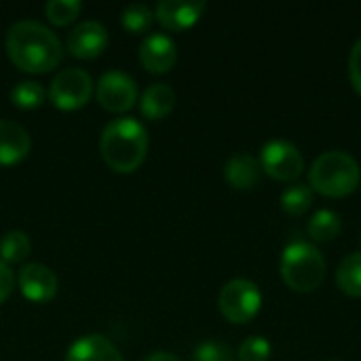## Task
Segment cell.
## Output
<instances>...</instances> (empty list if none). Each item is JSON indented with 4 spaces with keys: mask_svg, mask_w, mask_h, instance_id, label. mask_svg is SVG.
<instances>
[{
    "mask_svg": "<svg viewBox=\"0 0 361 361\" xmlns=\"http://www.w3.org/2000/svg\"><path fill=\"white\" fill-rule=\"evenodd\" d=\"M66 361H125L121 351L102 334H87L74 341L66 353Z\"/></svg>",
    "mask_w": 361,
    "mask_h": 361,
    "instance_id": "5bb4252c",
    "label": "cell"
},
{
    "mask_svg": "<svg viewBox=\"0 0 361 361\" xmlns=\"http://www.w3.org/2000/svg\"><path fill=\"white\" fill-rule=\"evenodd\" d=\"M336 286L343 294L361 298V252H353L336 269Z\"/></svg>",
    "mask_w": 361,
    "mask_h": 361,
    "instance_id": "ac0fdd59",
    "label": "cell"
},
{
    "mask_svg": "<svg viewBox=\"0 0 361 361\" xmlns=\"http://www.w3.org/2000/svg\"><path fill=\"white\" fill-rule=\"evenodd\" d=\"M32 137L23 125L15 121H0V165H15L27 157Z\"/></svg>",
    "mask_w": 361,
    "mask_h": 361,
    "instance_id": "4fadbf2b",
    "label": "cell"
},
{
    "mask_svg": "<svg viewBox=\"0 0 361 361\" xmlns=\"http://www.w3.org/2000/svg\"><path fill=\"white\" fill-rule=\"evenodd\" d=\"M218 307L231 324H247L258 315L262 307L260 288L250 279H231L220 290Z\"/></svg>",
    "mask_w": 361,
    "mask_h": 361,
    "instance_id": "5b68a950",
    "label": "cell"
},
{
    "mask_svg": "<svg viewBox=\"0 0 361 361\" xmlns=\"http://www.w3.org/2000/svg\"><path fill=\"white\" fill-rule=\"evenodd\" d=\"M108 47V30L95 19H85L68 34V53L78 59H93Z\"/></svg>",
    "mask_w": 361,
    "mask_h": 361,
    "instance_id": "9c48e42d",
    "label": "cell"
},
{
    "mask_svg": "<svg viewBox=\"0 0 361 361\" xmlns=\"http://www.w3.org/2000/svg\"><path fill=\"white\" fill-rule=\"evenodd\" d=\"M260 176H262L260 161L247 152H239L231 157L224 165V180L237 190L254 188L260 182Z\"/></svg>",
    "mask_w": 361,
    "mask_h": 361,
    "instance_id": "9a60e30c",
    "label": "cell"
},
{
    "mask_svg": "<svg viewBox=\"0 0 361 361\" xmlns=\"http://www.w3.org/2000/svg\"><path fill=\"white\" fill-rule=\"evenodd\" d=\"M361 180L357 159L345 150L322 152L309 169V186L324 197L343 199L351 195Z\"/></svg>",
    "mask_w": 361,
    "mask_h": 361,
    "instance_id": "3957f363",
    "label": "cell"
},
{
    "mask_svg": "<svg viewBox=\"0 0 361 361\" xmlns=\"http://www.w3.org/2000/svg\"><path fill=\"white\" fill-rule=\"evenodd\" d=\"M235 353L226 343L205 341L195 349V361H235Z\"/></svg>",
    "mask_w": 361,
    "mask_h": 361,
    "instance_id": "d4e9b609",
    "label": "cell"
},
{
    "mask_svg": "<svg viewBox=\"0 0 361 361\" xmlns=\"http://www.w3.org/2000/svg\"><path fill=\"white\" fill-rule=\"evenodd\" d=\"M326 269L328 264L324 254L311 241H302V239L292 241L283 250L279 262V273L286 286L302 294L315 292L324 283Z\"/></svg>",
    "mask_w": 361,
    "mask_h": 361,
    "instance_id": "277c9868",
    "label": "cell"
},
{
    "mask_svg": "<svg viewBox=\"0 0 361 361\" xmlns=\"http://www.w3.org/2000/svg\"><path fill=\"white\" fill-rule=\"evenodd\" d=\"M173 106H176V91L167 82H152L140 99V110L150 121L165 118L173 110Z\"/></svg>",
    "mask_w": 361,
    "mask_h": 361,
    "instance_id": "2e32d148",
    "label": "cell"
},
{
    "mask_svg": "<svg viewBox=\"0 0 361 361\" xmlns=\"http://www.w3.org/2000/svg\"><path fill=\"white\" fill-rule=\"evenodd\" d=\"M6 53L11 61L30 74H44L59 66L63 57V44L42 23L23 19L6 32Z\"/></svg>",
    "mask_w": 361,
    "mask_h": 361,
    "instance_id": "6da1fadb",
    "label": "cell"
},
{
    "mask_svg": "<svg viewBox=\"0 0 361 361\" xmlns=\"http://www.w3.org/2000/svg\"><path fill=\"white\" fill-rule=\"evenodd\" d=\"M99 152L110 169L118 173H131L146 159L148 131L140 121L131 116L116 118L104 127L99 137Z\"/></svg>",
    "mask_w": 361,
    "mask_h": 361,
    "instance_id": "7a4b0ae2",
    "label": "cell"
},
{
    "mask_svg": "<svg viewBox=\"0 0 361 361\" xmlns=\"http://www.w3.org/2000/svg\"><path fill=\"white\" fill-rule=\"evenodd\" d=\"M17 283L21 294L32 302H49L57 294L55 273L40 262L25 264L17 275Z\"/></svg>",
    "mask_w": 361,
    "mask_h": 361,
    "instance_id": "8fae6325",
    "label": "cell"
},
{
    "mask_svg": "<svg viewBox=\"0 0 361 361\" xmlns=\"http://www.w3.org/2000/svg\"><path fill=\"white\" fill-rule=\"evenodd\" d=\"M144 361H180L173 353H169V351H154V353H150L148 357Z\"/></svg>",
    "mask_w": 361,
    "mask_h": 361,
    "instance_id": "83f0119b",
    "label": "cell"
},
{
    "mask_svg": "<svg viewBox=\"0 0 361 361\" xmlns=\"http://www.w3.org/2000/svg\"><path fill=\"white\" fill-rule=\"evenodd\" d=\"M176 59H178V47L173 38L163 32L148 34L140 44V61L152 74L169 72Z\"/></svg>",
    "mask_w": 361,
    "mask_h": 361,
    "instance_id": "30bf717a",
    "label": "cell"
},
{
    "mask_svg": "<svg viewBox=\"0 0 361 361\" xmlns=\"http://www.w3.org/2000/svg\"><path fill=\"white\" fill-rule=\"evenodd\" d=\"M32 243L23 231H8L0 237V260L8 264H19L30 256Z\"/></svg>",
    "mask_w": 361,
    "mask_h": 361,
    "instance_id": "d6986e66",
    "label": "cell"
},
{
    "mask_svg": "<svg viewBox=\"0 0 361 361\" xmlns=\"http://www.w3.org/2000/svg\"><path fill=\"white\" fill-rule=\"evenodd\" d=\"M258 161L262 171L279 182H294L305 171V159L298 146L288 140H269Z\"/></svg>",
    "mask_w": 361,
    "mask_h": 361,
    "instance_id": "8992f818",
    "label": "cell"
},
{
    "mask_svg": "<svg viewBox=\"0 0 361 361\" xmlns=\"http://www.w3.org/2000/svg\"><path fill=\"white\" fill-rule=\"evenodd\" d=\"M349 76L355 87V91L361 95V38L353 44L349 55Z\"/></svg>",
    "mask_w": 361,
    "mask_h": 361,
    "instance_id": "484cf974",
    "label": "cell"
},
{
    "mask_svg": "<svg viewBox=\"0 0 361 361\" xmlns=\"http://www.w3.org/2000/svg\"><path fill=\"white\" fill-rule=\"evenodd\" d=\"M330 361H341V360H330Z\"/></svg>",
    "mask_w": 361,
    "mask_h": 361,
    "instance_id": "f1b7e54d",
    "label": "cell"
},
{
    "mask_svg": "<svg viewBox=\"0 0 361 361\" xmlns=\"http://www.w3.org/2000/svg\"><path fill=\"white\" fill-rule=\"evenodd\" d=\"M205 11V2L195 0V2H186V0H161L157 4L154 11V19H159V23L167 30H186L190 25H195L199 21V17Z\"/></svg>",
    "mask_w": 361,
    "mask_h": 361,
    "instance_id": "7c38bea8",
    "label": "cell"
},
{
    "mask_svg": "<svg viewBox=\"0 0 361 361\" xmlns=\"http://www.w3.org/2000/svg\"><path fill=\"white\" fill-rule=\"evenodd\" d=\"M273 353L271 343L264 336H250L239 345L237 360L239 361H269Z\"/></svg>",
    "mask_w": 361,
    "mask_h": 361,
    "instance_id": "cb8c5ba5",
    "label": "cell"
},
{
    "mask_svg": "<svg viewBox=\"0 0 361 361\" xmlns=\"http://www.w3.org/2000/svg\"><path fill=\"white\" fill-rule=\"evenodd\" d=\"M95 97L108 112H127L137 102V85L129 74L110 70L99 76L95 85Z\"/></svg>",
    "mask_w": 361,
    "mask_h": 361,
    "instance_id": "ba28073f",
    "label": "cell"
},
{
    "mask_svg": "<svg viewBox=\"0 0 361 361\" xmlns=\"http://www.w3.org/2000/svg\"><path fill=\"white\" fill-rule=\"evenodd\" d=\"M82 4L78 0H49L44 4V15L53 25H68L80 13Z\"/></svg>",
    "mask_w": 361,
    "mask_h": 361,
    "instance_id": "603a6c76",
    "label": "cell"
},
{
    "mask_svg": "<svg viewBox=\"0 0 361 361\" xmlns=\"http://www.w3.org/2000/svg\"><path fill=\"white\" fill-rule=\"evenodd\" d=\"M343 231V218L334 209H319L309 220L307 233L315 243H328L336 239Z\"/></svg>",
    "mask_w": 361,
    "mask_h": 361,
    "instance_id": "e0dca14e",
    "label": "cell"
},
{
    "mask_svg": "<svg viewBox=\"0 0 361 361\" xmlns=\"http://www.w3.org/2000/svg\"><path fill=\"white\" fill-rule=\"evenodd\" d=\"M121 21H123V27L127 32H133V34H140V32H148L152 21H154V13L148 4L144 2H133L129 6L123 8L121 13Z\"/></svg>",
    "mask_w": 361,
    "mask_h": 361,
    "instance_id": "7402d4cb",
    "label": "cell"
},
{
    "mask_svg": "<svg viewBox=\"0 0 361 361\" xmlns=\"http://www.w3.org/2000/svg\"><path fill=\"white\" fill-rule=\"evenodd\" d=\"M47 97V91L40 82L34 80H21L11 89V102L13 106L21 108V110H32L38 108Z\"/></svg>",
    "mask_w": 361,
    "mask_h": 361,
    "instance_id": "44dd1931",
    "label": "cell"
},
{
    "mask_svg": "<svg viewBox=\"0 0 361 361\" xmlns=\"http://www.w3.org/2000/svg\"><path fill=\"white\" fill-rule=\"evenodd\" d=\"M313 188L305 182H294L292 186H288L281 195V207L290 214V216H302L311 209L313 205Z\"/></svg>",
    "mask_w": 361,
    "mask_h": 361,
    "instance_id": "ffe728a7",
    "label": "cell"
},
{
    "mask_svg": "<svg viewBox=\"0 0 361 361\" xmlns=\"http://www.w3.org/2000/svg\"><path fill=\"white\" fill-rule=\"evenodd\" d=\"M13 288H15V275L13 271L0 260V305L13 294Z\"/></svg>",
    "mask_w": 361,
    "mask_h": 361,
    "instance_id": "4316f807",
    "label": "cell"
},
{
    "mask_svg": "<svg viewBox=\"0 0 361 361\" xmlns=\"http://www.w3.org/2000/svg\"><path fill=\"white\" fill-rule=\"evenodd\" d=\"M93 95V80L80 68H66L55 74L49 87L51 104L59 110H78Z\"/></svg>",
    "mask_w": 361,
    "mask_h": 361,
    "instance_id": "52a82bcc",
    "label": "cell"
}]
</instances>
